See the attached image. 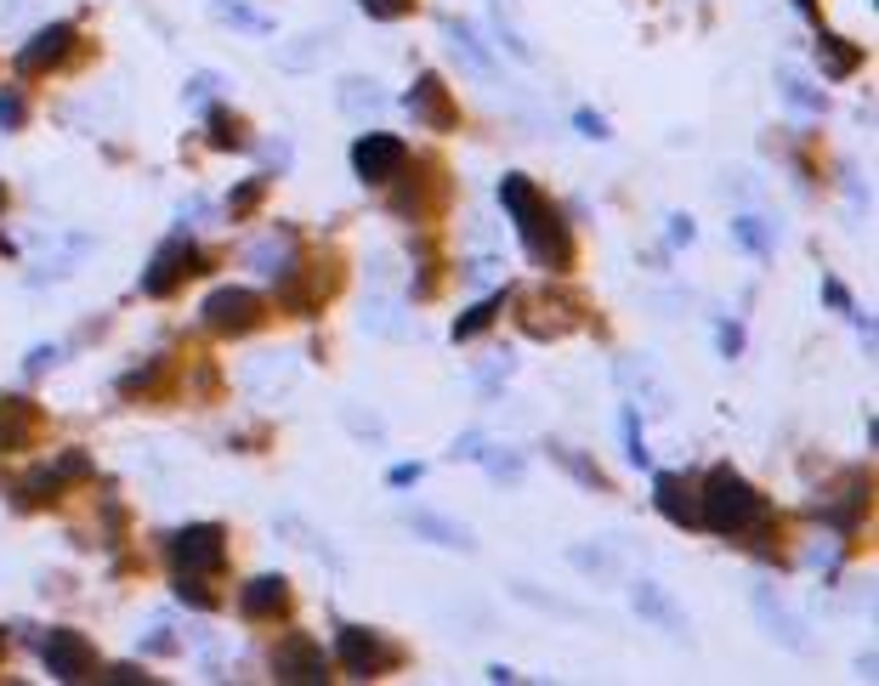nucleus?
<instances>
[{
  "label": "nucleus",
  "instance_id": "ddd939ff",
  "mask_svg": "<svg viewBox=\"0 0 879 686\" xmlns=\"http://www.w3.org/2000/svg\"><path fill=\"white\" fill-rule=\"evenodd\" d=\"M652 505H659L664 522L698 528V494H692V482H681L675 471H659V477H652Z\"/></svg>",
  "mask_w": 879,
  "mask_h": 686
},
{
  "label": "nucleus",
  "instance_id": "2eb2a0df",
  "mask_svg": "<svg viewBox=\"0 0 879 686\" xmlns=\"http://www.w3.org/2000/svg\"><path fill=\"white\" fill-rule=\"evenodd\" d=\"M404 522H409V533H420L425 545H443V550H460V556L476 550V539H471L466 522H448V517H437V511H409Z\"/></svg>",
  "mask_w": 879,
  "mask_h": 686
},
{
  "label": "nucleus",
  "instance_id": "3c124183",
  "mask_svg": "<svg viewBox=\"0 0 879 686\" xmlns=\"http://www.w3.org/2000/svg\"><path fill=\"white\" fill-rule=\"evenodd\" d=\"M0 211H7V188H0Z\"/></svg>",
  "mask_w": 879,
  "mask_h": 686
},
{
  "label": "nucleus",
  "instance_id": "20e7f679",
  "mask_svg": "<svg viewBox=\"0 0 879 686\" xmlns=\"http://www.w3.org/2000/svg\"><path fill=\"white\" fill-rule=\"evenodd\" d=\"M404 160H409V148L392 131H364L352 142V170H358V182H369V188H386L392 176H404Z\"/></svg>",
  "mask_w": 879,
  "mask_h": 686
},
{
  "label": "nucleus",
  "instance_id": "ea45409f",
  "mask_svg": "<svg viewBox=\"0 0 879 686\" xmlns=\"http://www.w3.org/2000/svg\"><path fill=\"white\" fill-rule=\"evenodd\" d=\"M715 346H721V358H738V352H743V329L738 323H721L715 329Z\"/></svg>",
  "mask_w": 879,
  "mask_h": 686
},
{
  "label": "nucleus",
  "instance_id": "b1692460",
  "mask_svg": "<svg viewBox=\"0 0 879 686\" xmlns=\"http://www.w3.org/2000/svg\"><path fill=\"white\" fill-rule=\"evenodd\" d=\"M499 313H506V290H499V295H483V301H476V307H471L466 318H455V341H476V335H483V329H488Z\"/></svg>",
  "mask_w": 879,
  "mask_h": 686
},
{
  "label": "nucleus",
  "instance_id": "7c9ffc66",
  "mask_svg": "<svg viewBox=\"0 0 879 686\" xmlns=\"http://www.w3.org/2000/svg\"><path fill=\"white\" fill-rule=\"evenodd\" d=\"M476 460H483L488 477H499V482H522V454H511V448H483Z\"/></svg>",
  "mask_w": 879,
  "mask_h": 686
},
{
  "label": "nucleus",
  "instance_id": "9d476101",
  "mask_svg": "<svg viewBox=\"0 0 879 686\" xmlns=\"http://www.w3.org/2000/svg\"><path fill=\"white\" fill-rule=\"evenodd\" d=\"M755 619H761V630H766L784 652H806V647H812V641H806V619H800L794 607L772 590V584H755Z\"/></svg>",
  "mask_w": 879,
  "mask_h": 686
},
{
  "label": "nucleus",
  "instance_id": "c85d7f7f",
  "mask_svg": "<svg viewBox=\"0 0 879 686\" xmlns=\"http://www.w3.org/2000/svg\"><path fill=\"white\" fill-rule=\"evenodd\" d=\"M364 329L369 335H404V318H397V301L392 295H374L364 307Z\"/></svg>",
  "mask_w": 879,
  "mask_h": 686
},
{
  "label": "nucleus",
  "instance_id": "9b49d317",
  "mask_svg": "<svg viewBox=\"0 0 879 686\" xmlns=\"http://www.w3.org/2000/svg\"><path fill=\"white\" fill-rule=\"evenodd\" d=\"M404 103H409V119H420L425 131H455L460 125V109H455V97H448V86L437 74H420Z\"/></svg>",
  "mask_w": 879,
  "mask_h": 686
},
{
  "label": "nucleus",
  "instance_id": "6e6552de",
  "mask_svg": "<svg viewBox=\"0 0 879 686\" xmlns=\"http://www.w3.org/2000/svg\"><path fill=\"white\" fill-rule=\"evenodd\" d=\"M188 272H205V256L176 233V239H165L160 250H154V262H148V272H142V295H170L176 284H182Z\"/></svg>",
  "mask_w": 879,
  "mask_h": 686
},
{
  "label": "nucleus",
  "instance_id": "a211bd4d",
  "mask_svg": "<svg viewBox=\"0 0 879 686\" xmlns=\"http://www.w3.org/2000/svg\"><path fill=\"white\" fill-rule=\"evenodd\" d=\"M330 52H335V46H330V35H301V40L272 46V63H279V68H290V74H307V68H318Z\"/></svg>",
  "mask_w": 879,
  "mask_h": 686
},
{
  "label": "nucleus",
  "instance_id": "cd10ccee",
  "mask_svg": "<svg viewBox=\"0 0 879 686\" xmlns=\"http://www.w3.org/2000/svg\"><path fill=\"white\" fill-rule=\"evenodd\" d=\"M732 233H738L743 250H755V256H772V244H777V227H772L766 216H738Z\"/></svg>",
  "mask_w": 879,
  "mask_h": 686
},
{
  "label": "nucleus",
  "instance_id": "aec40b11",
  "mask_svg": "<svg viewBox=\"0 0 879 686\" xmlns=\"http://www.w3.org/2000/svg\"><path fill=\"white\" fill-rule=\"evenodd\" d=\"M619 380H624V386H636L641 397H647V409H670V392H664V380L659 374H652V364L647 358H636V364H619Z\"/></svg>",
  "mask_w": 879,
  "mask_h": 686
},
{
  "label": "nucleus",
  "instance_id": "423d86ee",
  "mask_svg": "<svg viewBox=\"0 0 879 686\" xmlns=\"http://www.w3.org/2000/svg\"><path fill=\"white\" fill-rule=\"evenodd\" d=\"M272 675L284 686H323L330 681V652H323L313 635H284L272 647Z\"/></svg>",
  "mask_w": 879,
  "mask_h": 686
},
{
  "label": "nucleus",
  "instance_id": "e433bc0d",
  "mask_svg": "<svg viewBox=\"0 0 879 686\" xmlns=\"http://www.w3.org/2000/svg\"><path fill=\"white\" fill-rule=\"evenodd\" d=\"M517 596H522L527 607H545V613H562V619H579V607H568V601H557V596H539V590H527V584H517Z\"/></svg>",
  "mask_w": 879,
  "mask_h": 686
},
{
  "label": "nucleus",
  "instance_id": "09e8293b",
  "mask_svg": "<svg viewBox=\"0 0 879 686\" xmlns=\"http://www.w3.org/2000/svg\"><path fill=\"white\" fill-rule=\"evenodd\" d=\"M103 681H114V686H131V681H142V675H137V670H131V664H119V670H109V675H103Z\"/></svg>",
  "mask_w": 879,
  "mask_h": 686
},
{
  "label": "nucleus",
  "instance_id": "412c9836",
  "mask_svg": "<svg viewBox=\"0 0 879 686\" xmlns=\"http://www.w3.org/2000/svg\"><path fill=\"white\" fill-rule=\"evenodd\" d=\"M545 454H550V460H557V466H562V471H568L573 482H585V488L608 494V471H601L596 460H579V454H573V448H562V443H550Z\"/></svg>",
  "mask_w": 879,
  "mask_h": 686
},
{
  "label": "nucleus",
  "instance_id": "4be33fe9",
  "mask_svg": "<svg viewBox=\"0 0 879 686\" xmlns=\"http://www.w3.org/2000/svg\"><path fill=\"white\" fill-rule=\"evenodd\" d=\"M211 148H221V154H244V148H250L244 119L228 114V109H211Z\"/></svg>",
  "mask_w": 879,
  "mask_h": 686
},
{
  "label": "nucleus",
  "instance_id": "dca6fc26",
  "mask_svg": "<svg viewBox=\"0 0 879 686\" xmlns=\"http://www.w3.org/2000/svg\"><path fill=\"white\" fill-rule=\"evenodd\" d=\"M239 607H244V619H272V613H284V607H290V579H284V573L250 579L244 590H239Z\"/></svg>",
  "mask_w": 879,
  "mask_h": 686
},
{
  "label": "nucleus",
  "instance_id": "f03ea898",
  "mask_svg": "<svg viewBox=\"0 0 879 686\" xmlns=\"http://www.w3.org/2000/svg\"><path fill=\"white\" fill-rule=\"evenodd\" d=\"M761 517H766L761 494L749 488V482H743L732 466H715L710 477H703V494H698V528H710V533H743V528H755Z\"/></svg>",
  "mask_w": 879,
  "mask_h": 686
},
{
  "label": "nucleus",
  "instance_id": "4468645a",
  "mask_svg": "<svg viewBox=\"0 0 879 686\" xmlns=\"http://www.w3.org/2000/svg\"><path fill=\"white\" fill-rule=\"evenodd\" d=\"M630 607H636L641 619H652V624H659L664 635H675V641H692V635H687V619L675 613V601L664 596V584L636 579V584H630Z\"/></svg>",
  "mask_w": 879,
  "mask_h": 686
},
{
  "label": "nucleus",
  "instance_id": "1a4fd4ad",
  "mask_svg": "<svg viewBox=\"0 0 879 686\" xmlns=\"http://www.w3.org/2000/svg\"><path fill=\"white\" fill-rule=\"evenodd\" d=\"M40 658H46V675H58V681H86L97 670V652L80 630H46Z\"/></svg>",
  "mask_w": 879,
  "mask_h": 686
},
{
  "label": "nucleus",
  "instance_id": "79ce46f5",
  "mask_svg": "<svg viewBox=\"0 0 879 686\" xmlns=\"http://www.w3.org/2000/svg\"><path fill=\"white\" fill-rule=\"evenodd\" d=\"M58 477L68 482V477H91V460H86V454H63V460H58Z\"/></svg>",
  "mask_w": 879,
  "mask_h": 686
},
{
  "label": "nucleus",
  "instance_id": "72a5a7b5",
  "mask_svg": "<svg viewBox=\"0 0 879 686\" xmlns=\"http://www.w3.org/2000/svg\"><path fill=\"white\" fill-rule=\"evenodd\" d=\"M216 17H228V23H244V29H256V35H267L272 29V23L262 17V12H250V7H239V0H216V7H211Z\"/></svg>",
  "mask_w": 879,
  "mask_h": 686
},
{
  "label": "nucleus",
  "instance_id": "49530a36",
  "mask_svg": "<svg viewBox=\"0 0 879 686\" xmlns=\"http://www.w3.org/2000/svg\"><path fill=\"white\" fill-rule=\"evenodd\" d=\"M823 295H828V307H840V313H857V307H851V295L835 284V278H828V284H823Z\"/></svg>",
  "mask_w": 879,
  "mask_h": 686
},
{
  "label": "nucleus",
  "instance_id": "8fccbe9b",
  "mask_svg": "<svg viewBox=\"0 0 879 686\" xmlns=\"http://www.w3.org/2000/svg\"><path fill=\"white\" fill-rule=\"evenodd\" d=\"M794 7H800V12H812V7H817V0H794Z\"/></svg>",
  "mask_w": 879,
  "mask_h": 686
},
{
  "label": "nucleus",
  "instance_id": "f8f14e48",
  "mask_svg": "<svg viewBox=\"0 0 879 686\" xmlns=\"http://www.w3.org/2000/svg\"><path fill=\"white\" fill-rule=\"evenodd\" d=\"M74 40H80V35H74V23H46V29H35V35H29V46L17 52V68H23V74L58 68V63L74 52Z\"/></svg>",
  "mask_w": 879,
  "mask_h": 686
},
{
  "label": "nucleus",
  "instance_id": "a19ab883",
  "mask_svg": "<svg viewBox=\"0 0 879 686\" xmlns=\"http://www.w3.org/2000/svg\"><path fill=\"white\" fill-rule=\"evenodd\" d=\"M573 125H579L585 137H596V142H608V137H613V131H608V119H601V114H590V109H579V114H573Z\"/></svg>",
  "mask_w": 879,
  "mask_h": 686
},
{
  "label": "nucleus",
  "instance_id": "a878e982",
  "mask_svg": "<svg viewBox=\"0 0 879 686\" xmlns=\"http://www.w3.org/2000/svg\"><path fill=\"white\" fill-rule=\"evenodd\" d=\"M448 46H455V58H460L471 74H494V58L483 52V40H476L466 23H448Z\"/></svg>",
  "mask_w": 879,
  "mask_h": 686
},
{
  "label": "nucleus",
  "instance_id": "2f4dec72",
  "mask_svg": "<svg viewBox=\"0 0 879 686\" xmlns=\"http://www.w3.org/2000/svg\"><path fill=\"white\" fill-rule=\"evenodd\" d=\"M624 454H630V466H647L652 454H647V437H641V415H636V403L624 409Z\"/></svg>",
  "mask_w": 879,
  "mask_h": 686
},
{
  "label": "nucleus",
  "instance_id": "6ab92c4d",
  "mask_svg": "<svg viewBox=\"0 0 879 686\" xmlns=\"http://www.w3.org/2000/svg\"><path fill=\"white\" fill-rule=\"evenodd\" d=\"M341 114L346 119H374V114H381L386 109V91L381 86H374V80H364V74H352V80H341Z\"/></svg>",
  "mask_w": 879,
  "mask_h": 686
},
{
  "label": "nucleus",
  "instance_id": "c9c22d12",
  "mask_svg": "<svg viewBox=\"0 0 879 686\" xmlns=\"http://www.w3.org/2000/svg\"><path fill=\"white\" fill-rule=\"evenodd\" d=\"M267 182H272V176H250V182H244V188H233V199H228V211H233V216H244V211H256V205H262V193H267Z\"/></svg>",
  "mask_w": 879,
  "mask_h": 686
},
{
  "label": "nucleus",
  "instance_id": "5701e85b",
  "mask_svg": "<svg viewBox=\"0 0 879 686\" xmlns=\"http://www.w3.org/2000/svg\"><path fill=\"white\" fill-rule=\"evenodd\" d=\"M817 52H823V68L835 74V80H845V74L863 68V52H857V46H845L840 35H817Z\"/></svg>",
  "mask_w": 879,
  "mask_h": 686
},
{
  "label": "nucleus",
  "instance_id": "39448f33",
  "mask_svg": "<svg viewBox=\"0 0 879 686\" xmlns=\"http://www.w3.org/2000/svg\"><path fill=\"white\" fill-rule=\"evenodd\" d=\"M228 562V533L216 522H193V528H176L170 533V568H188V573H216Z\"/></svg>",
  "mask_w": 879,
  "mask_h": 686
},
{
  "label": "nucleus",
  "instance_id": "58836bf2",
  "mask_svg": "<svg viewBox=\"0 0 879 686\" xmlns=\"http://www.w3.org/2000/svg\"><path fill=\"white\" fill-rule=\"evenodd\" d=\"M358 7L369 12V17H381V23H392V17H404L415 0H358Z\"/></svg>",
  "mask_w": 879,
  "mask_h": 686
},
{
  "label": "nucleus",
  "instance_id": "c756f323",
  "mask_svg": "<svg viewBox=\"0 0 879 686\" xmlns=\"http://www.w3.org/2000/svg\"><path fill=\"white\" fill-rule=\"evenodd\" d=\"M170 590H176V601H188V607H199V613H211V607H216V596L205 590V573H188V568H176V579H170Z\"/></svg>",
  "mask_w": 879,
  "mask_h": 686
},
{
  "label": "nucleus",
  "instance_id": "bb28decb",
  "mask_svg": "<svg viewBox=\"0 0 879 686\" xmlns=\"http://www.w3.org/2000/svg\"><path fill=\"white\" fill-rule=\"evenodd\" d=\"M284 262H290V239H279V244H267V239H262L256 250H250V267H256L262 278H279V284L295 272V267H284Z\"/></svg>",
  "mask_w": 879,
  "mask_h": 686
},
{
  "label": "nucleus",
  "instance_id": "0eeeda50",
  "mask_svg": "<svg viewBox=\"0 0 879 686\" xmlns=\"http://www.w3.org/2000/svg\"><path fill=\"white\" fill-rule=\"evenodd\" d=\"M262 318H267V301L256 290H211V301H205L211 335H250Z\"/></svg>",
  "mask_w": 879,
  "mask_h": 686
},
{
  "label": "nucleus",
  "instance_id": "37998d69",
  "mask_svg": "<svg viewBox=\"0 0 879 686\" xmlns=\"http://www.w3.org/2000/svg\"><path fill=\"white\" fill-rule=\"evenodd\" d=\"M692 239H698L692 216H670V244H692Z\"/></svg>",
  "mask_w": 879,
  "mask_h": 686
},
{
  "label": "nucleus",
  "instance_id": "a18cd8bd",
  "mask_svg": "<svg viewBox=\"0 0 879 686\" xmlns=\"http://www.w3.org/2000/svg\"><path fill=\"white\" fill-rule=\"evenodd\" d=\"M386 482H392V488H409V482H420V466H415V460H409V466H392Z\"/></svg>",
  "mask_w": 879,
  "mask_h": 686
},
{
  "label": "nucleus",
  "instance_id": "393cba45",
  "mask_svg": "<svg viewBox=\"0 0 879 686\" xmlns=\"http://www.w3.org/2000/svg\"><path fill=\"white\" fill-rule=\"evenodd\" d=\"M63 499V477H58V466L52 471H29L17 482V505H58Z\"/></svg>",
  "mask_w": 879,
  "mask_h": 686
},
{
  "label": "nucleus",
  "instance_id": "de8ad7c7",
  "mask_svg": "<svg viewBox=\"0 0 879 686\" xmlns=\"http://www.w3.org/2000/svg\"><path fill=\"white\" fill-rule=\"evenodd\" d=\"M52 358H58V352H52V346H35V352H29V374H40V369H46V364H52Z\"/></svg>",
  "mask_w": 879,
  "mask_h": 686
},
{
  "label": "nucleus",
  "instance_id": "f257e3e1",
  "mask_svg": "<svg viewBox=\"0 0 879 686\" xmlns=\"http://www.w3.org/2000/svg\"><path fill=\"white\" fill-rule=\"evenodd\" d=\"M499 205L517 216V233L527 244V256H534L545 272H568L573 267V233H568V221L557 216V205H545L539 188L527 182V176H499Z\"/></svg>",
  "mask_w": 879,
  "mask_h": 686
},
{
  "label": "nucleus",
  "instance_id": "c03bdc74",
  "mask_svg": "<svg viewBox=\"0 0 879 686\" xmlns=\"http://www.w3.org/2000/svg\"><path fill=\"white\" fill-rule=\"evenodd\" d=\"M476 454H483V431H466L455 443V460H476Z\"/></svg>",
  "mask_w": 879,
  "mask_h": 686
},
{
  "label": "nucleus",
  "instance_id": "f704fd0d",
  "mask_svg": "<svg viewBox=\"0 0 879 686\" xmlns=\"http://www.w3.org/2000/svg\"><path fill=\"white\" fill-rule=\"evenodd\" d=\"M568 562H573V568H585V573H601V579L613 573V556H608V550H596V545H573V550H568Z\"/></svg>",
  "mask_w": 879,
  "mask_h": 686
},
{
  "label": "nucleus",
  "instance_id": "4c0bfd02",
  "mask_svg": "<svg viewBox=\"0 0 879 686\" xmlns=\"http://www.w3.org/2000/svg\"><path fill=\"white\" fill-rule=\"evenodd\" d=\"M23 114H29V109H23V97L7 86V91H0V131H17V125H23Z\"/></svg>",
  "mask_w": 879,
  "mask_h": 686
},
{
  "label": "nucleus",
  "instance_id": "f3484780",
  "mask_svg": "<svg viewBox=\"0 0 879 686\" xmlns=\"http://www.w3.org/2000/svg\"><path fill=\"white\" fill-rule=\"evenodd\" d=\"M35 437V403L29 397H0V454L29 448Z\"/></svg>",
  "mask_w": 879,
  "mask_h": 686
},
{
  "label": "nucleus",
  "instance_id": "473e14b6",
  "mask_svg": "<svg viewBox=\"0 0 879 686\" xmlns=\"http://www.w3.org/2000/svg\"><path fill=\"white\" fill-rule=\"evenodd\" d=\"M784 97H789L794 109H812V114H823V109H828V97H823V91H812L806 80H800V74H784Z\"/></svg>",
  "mask_w": 879,
  "mask_h": 686
},
{
  "label": "nucleus",
  "instance_id": "7ed1b4c3",
  "mask_svg": "<svg viewBox=\"0 0 879 686\" xmlns=\"http://www.w3.org/2000/svg\"><path fill=\"white\" fill-rule=\"evenodd\" d=\"M335 658H341V670H346V675L374 681V675H392L397 664H404V647L386 641L381 630L346 624V630H341V641H335Z\"/></svg>",
  "mask_w": 879,
  "mask_h": 686
}]
</instances>
